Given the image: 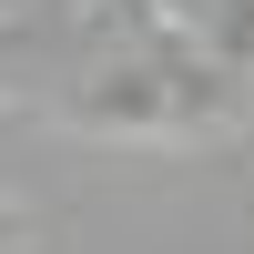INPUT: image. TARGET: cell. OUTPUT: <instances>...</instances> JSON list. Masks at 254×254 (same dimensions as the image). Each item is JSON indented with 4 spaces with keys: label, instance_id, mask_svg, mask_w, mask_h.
Listing matches in <instances>:
<instances>
[{
    "label": "cell",
    "instance_id": "2",
    "mask_svg": "<svg viewBox=\"0 0 254 254\" xmlns=\"http://www.w3.org/2000/svg\"><path fill=\"white\" fill-rule=\"evenodd\" d=\"M20 254H51V244H20Z\"/></svg>",
    "mask_w": 254,
    "mask_h": 254
},
{
    "label": "cell",
    "instance_id": "1",
    "mask_svg": "<svg viewBox=\"0 0 254 254\" xmlns=\"http://www.w3.org/2000/svg\"><path fill=\"white\" fill-rule=\"evenodd\" d=\"M20 244H31V224H20V214H10V193H0V254H20Z\"/></svg>",
    "mask_w": 254,
    "mask_h": 254
}]
</instances>
